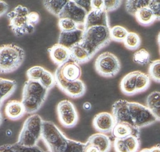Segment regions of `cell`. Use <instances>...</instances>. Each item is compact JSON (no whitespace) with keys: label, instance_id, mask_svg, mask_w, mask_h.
I'll list each match as a JSON object with an SVG mask.
<instances>
[{"label":"cell","instance_id":"1","mask_svg":"<svg viewBox=\"0 0 160 152\" xmlns=\"http://www.w3.org/2000/svg\"><path fill=\"white\" fill-rule=\"evenodd\" d=\"M48 91L38 81L28 80L25 82L21 102L27 113H34L41 109L46 99Z\"/></svg>","mask_w":160,"mask_h":152},{"label":"cell","instance_id":"2","mask_svg":"<svg viewBox=\"0 0 160 152\" xmlns=\"http://www.w3.org/2000/svg\"><path fill=\"white\" fill-rule=\"evenodd\" d=\"M104 26H96L84 30L83 38L80 42L90 54L92 58L100 50L110 44V29Z\"/></svg>","mask_w":160,"mask_h":152},{"label":"cell","instance_id":"3","mask_svg":"<svg viewBox=\"0 0 160 152\" xmlns=\"http://www.w3.org/2000/svg\"><path fill=\"white\" fill-rule=\"evenodd\" d=\"M25 58L24 50L13 44H3L0 47V72L8 74L17 70Z\"/></svg>","mask_w":160,"mask_h":152},{"label":"cell","instance_id":"4","mask_svg":"<svg viewBox=\"0 0 160 152\" xmlns=\"http://www.w3.org/2000/svg\"><path fill=\"white\" fill-rule=\"evenodd\" d=\"M41 138L49 152H64L67 147L69 139L53 122H42Z\"/></svg>","mask_w":160,"mask_h":152},{"label":"cell","instance_id":"5","mask_svg":"<svg viewBox=\"0 0 160 152\" xmlns=\"http://www.w3.org/2000/svg\"><path fill=\"white\" fill-rule=\"evenodd\" d=\"M29 13L27 7L19 5L7 14L9 26L17 36H22L34 32L35 26L30 24L28 19Z\"/></svg>","mask_w":160,"mask_h":152},{"label":"cell","instance_id":"6","mask_svg":"<svg viewBox=\"0 0 160 152\" xmlns=\"http://www.w3.org/2000/svg\"><path fill=\"white\" fill-rule=\"evenodd\" d=\"M95 71L100 76L106 78H112L120 71L121 63L118 57L109 52L99 54L94 63Z\"/></svg>","mask_w":160,"mask_h":152},{"label":"cell","instance_id":"7","mask_svg":"<svg viewBox=\"0 0 160 152\" xmlns=\"http://www.w3.org/2000/svg\"><path fill=\"white\" fill-rule=\"evenodd\" d=\"M134 125L138 128L149 126L157 121L156 117L147 107L136 102H128Z\"/></svg>","mask_w":160,"mask_h":152},{"label":"cell","instance_id":"8","mask_svg":"<svg viewBox=\"0 0 160 152\" xmlns=\"http://www.w3.org/2000/svg\"><path fill=\"white\" fill-rule=\"evenodd\" d=\"M58 118L62 125L72 128L76 125L78 115L74 104L70 100L64 99L58 103L57 108Z\"/></svg>","mask_w":160,"mask_h":152},{"label":"cell","instance_id":"9","mask_svg":"<svg viewBox=\"0 0 160 152\" xmlns=\"http://www.w3.org/2000/svg\"><path fill=\"white\" fill-rule=\"evenodd\" d=\"M55 77L57 86L68 96L76 99L81 97L85 94L86 86L81 80L74 82L65 81L62 77L58 67L55 71Z\"/></svg>","mask_w":160,"mask_h":152},{"label":"cell","instance_id":"10","mask_svg":"<svg viewBox=\"0 0 160 152\" xmlns=\"http://www.w3.org/2000/svg\"><path fill=\"white\" fill-rule=\"evenodd\" d=\"M88 12L78 5L74 0L68 1L58 18H69L78 24L84 26Z\"/></svg>","mask_w":160,"mask_h":152},{"label":"cell","instance_id":"11","mask_svg":"<svg viewBox=\"0 0 160 152\" xmlns=\"http://www.w3.org/2000/svg\"><path fill=\"white\" fill-rule=\"evenodd\" d=\"M116 123L113 114L107 112L99 113L92 120V126L99 133L107 134L112 132Z\"/></svg>","mask_w":160,"mask_h":152},{"label":"cell","instance_id":"12","mask_svg":"<svg viewBox=\"0 0 160 152\" xmlns=\"http://www.w3.org/2000/svg\"><path fill=\"white\" fill-rule=\"evenodd\" d=\"M128 102L129 101L125 99H120L112 105V114L116 124L125 123L135 126L131 117Z\"/></svg>","mask_w":160,"mask_h":152},{"label":"cell","instance_id":"13","mask_svg":"<svg viewBox=\"0 0 160 152\" xmlns=\"http://www.w3.org/2000/svg\"><path fill=\"white\" fill-rule=\"evenodd\" d=\"M96 26H104L111 28L108 12L104 9H92L87 14L84 23V30Z\"/></svg>","mask_w":160,"mask_h":152},{"label":"cell","instance_id":"14","mask_svg":"<svg viewBox=\"0 0 160 152\" xmlns=\"http://www.w3.org/2000/svg\"><path fill=\"white\" fill-rule=\"evenodd\" d=\"M62 77L65 81L74 82L80 79L82 70L79 64L70 59L69 61L58 67Z\"/></svg>","mask_w":160,"mask_h":152},{"label":"cell","instance_id":"15","mask_svg":"<svg viewBox=\"0 0 160 152\" xmlns=\"http://www.w3.org/2000/svg\"><path fill=\"white\" fill-rule=\"evenodd\" d=\"M50 59L55 64H63L71 59L70 49L62 45L57 43L48 49Z\"/></svg>","mask_w":160,"mask_h":152},{"label":"cell","instance_id":"16","mask_svg":"<svg viewBox=\"0 0 160 152\" xmlns=\"http://www.w3.org/2000/svg\"><path fill=\"white\" fill-rule=\"evenodd\" d=\"M84 32V30L81 29H77L70 32L61 31L58 43L70 49L81 42Z\"/></svg>","mask_w":160,"mask_h":152},{"label":"cell","instance_id":"17","mask_svg":"<svg viewBox=\"0 0 160 152\" xmlns=\"http://www.w3.org/2000/svg\"><path fill=\"white\" fill-rule=\"evenodd\" d=\"M139 71H132L122 77L119 84L120 89L122 94L127 96H132L136 94V84Z\"/></svg>","mask_w":160,"mask_h":152},{"label":"cell","instance_id":"18","mask_svg":"<svg viewBox=\"0 0 160 152\" xmlns=\"http://www.w3.org/2000/svg\"><path fill=\"white\" fill-rule=\"evenodd\" d=\"M4 112L8 118L13 121L21 119L27 113L22 102L17 100L8 101L5 106Z\"/></svg>","mask_w":160,"mask_h":152},{"label":"cell","instance_id":"19","mask_svg":"<svg viewBox=\"0 0 160 152\" xmlns=\"http://www.w3.org/2000/svg\"><path fill=\"white\" fill-rule=\"evenodd\" d=\"M111 133L115 138L118 139H124L130 135L140 138V129L135 126L125 123L116 124Z\"/></svg>","mask_w":160,"mask_h":152},{"label":"cell","instance_id":"20","mask_svg":"<svg viewBox=\"0 0 160 152\" xmlns=\"http://www.w3.org/2000/svg\"><path fill=\"white\" fill-rule=\"evenodd\" d=\"M43 121V120L39 114H32L26 119L23 127L32 133L39 140L42 136Z\"/></svg>","mask_w":160,"mask_h":152},{"label":"cell","instance_id":"21","mask_svg":"<svg viewBox=\"0 0 160 152\" xmlns=\"http://www.w3.org/2000/svg\"><path fill=\"white\" fill-rule=\"evenodd\" d=\"M87 141L98 147L101 152H109L111 150V140L107 135L103 133L92 134L89 137Z\"/></svg>","mask_w":160,"mask_h":152},{"label":"cell","instance_id":"22","mask_svg":"<svg viewBox=\"0 0 160 152\" xmlns=\"http://www.w3.org/2000/svg\"><path fill=\"white\" fill-rule=\"evenodd\" d=\"M70 49L71 60L78 64L87 63L92 58L88 51L80 43L73 46Z\"/></svg>","mask_w":160,"mask_h":152},{"label":"cell","instance_id":"23","mask_svg":"<svg viewBox=\"0 0 160 152\" xmlns=\"http://www.w3.org/2000/svg\"><path fill=\"white\" fill-rule=\"evenodd\" d=\"M0 93H1V105L13 94L17 87V83L15 80L7 79L1 78L0 79Z\"/></svg>","mask_w":160,"mask_h":152},{"label":"cell","instance_id":"24","mask_svg":"<svg viewBox=\"0 0 160 152\" xmlns=\"http://www.w3.org/2000/svg\"><path fill=\"white\" fill-rule=\"evenodd\" d=\"M134 17L138 24L145 27L150 26L156 21L155 16L148 7L138 10Z\"/></svg>","mask_w":160,"mask_h":152},{"label":"cell","instance_id":"25","mask_svg":"<svg viewBox=\"0 0 160 152\" xmlns=\"http://www.w3.org/2000/svg\"><path fill=\"white\" fill-rule=\"evenodd\" d=\"M146 104L157 121H160V92L154 91L151 93L146 98Z\"/></svg>","mask_w":160,"mask_h":152},{"label":"cell","instance_id":"26","mask_svg":"<svg viewBox=\"0 0 160 152\" xmlns=\"http://www.w3.org/2000/svg\"><path fill=\"white\" fill-rule=\"evenodd\" d=\"M38 140L32 133L23 127L17 143L21 146L32 147L37 145Z\"/></svg>","mask_w":160,"mask_h":152},{"label":"cell","instance_id":"27","mask_svg":"<svg viewBox=\"0 0 160 152\" xmlns=\"http://www.w3.org/2000/svg\"><path fill=\"white\" fill-rule=\"evenodd\" d=\"M68 2L67 0H46L43 1V3L49 13L58 17Z\"/></svg>","mask_w":160,"mask_h":152},{"label":"cell","instance_id":"28","mask_svg":"<svg viewBox=\"0 0 160 152\" xmlns=\"http://www.w3.org/2000/svg\"><path fill=\"white\" fill-rule=\"evenodd\" d=\"M126 48L130 50H137L141 45V39L138 34L135 32L128 33L123 42Z\"/></svg>","mask_w":160,"mask_h":152},{"label":"cell","instance_id":"29","mask_svg":"<svg viewBox=\"0 0 160 152\" xmlns=\"http://www.w3.org/2000/svg\"><path fill=\"white\" fill-rule=\"evenodd\" d=\"M151 82V79L148 75L139 71L136 84V94L146 92L149 88Z\"/></svg>","mask_w":160,"mask_h":152},{"label":"cell","instance_id":"30","mask_svg":"<svg viewBox=\"0 0 160 152\" xmlns=\"http://www.w3.org/2000/svg\"><path fill=\"white\" fill-rule=\"evenodd\" d=\"M150 0H127L125 3V10L128 14L134 17L140 8L148 7Z\"/></svg>","mask_w":160,"mask_h":152},{"label":"cell","instance_id":"31","mask_svg":"<svg viewBox=\"0 0 160 152\" xmlns=\"http://www.w3.org/2000/svg\"><path fill=\"white\" fill-rule=\"evenodd\" d=\"M129 32L123 26L115 25L110 29L111 40L117 42H123Z\"/></svg>","mask_w":160,"mask_h":152},{"label":"cell","instance_id":"32","mask_svg":"<svg viewBox=\"0 0 160 152\" xmlns=\"http://www.w3.org/2000/svg\"><path fill=\"white\" fill-rule=\"evenodd\" d=\"M58 26L62 32H70L77 29L84 30V26L80 25L69 18H60L58 20Z\"/></svg>","mask_w":160,"mask_h":152},{"label":"cell","instance_id":"33","mask_svg":"<svg viewBox=\"0 0 160 152\" xmlns=\"http://www.w3.org/2000/svg\"><path fill=\"white\" fill-rule=\"evenodd\" d=\"M148 75L154 82L160 84V59L152 61L148 68Z\"/></svg>","mask_w":160,"mask_h":152},{"label":"cell","instance_id":"34","mask_svg":"<svg viewBox=\"0 0 160 152\" xmlns=\"http://www.w3.org/2000/svg\"><path fill=\"white\" fill-rule=\"evenodd\" d=\"M150 55L148 52L145 48H141L136 51L133 55V61L140 65H145L149 62Z\"/></svg>","mask_w":160,"mask_h":152},{"label":"cell","instance_id":"35","mask_svg":"<svg viewBox=\"0 0 160 152\" xmlns=\"http://www.w3.org/2000/svg\"><path fill=\"white\" fill-rule=\"evenodd\" d=\"M39 81L44 87L48 90L52 89L56 84L55 75L46 69Z\"/></svg>","mask_w":160,"mask_h":152},{"label":"cell","instance_id":"36","mask_svg":"<svg viewBox=\"0 0 160 152\" xmlns=\"http://www.w3.org/2000/svg\"><path fill=\"white\" fill-rule=\"evenodd\" d=\"M45 70L44 68L40 66L32 67L27 70V77L28 80L39 81Z\"/></svg>","mask_w":160,"mask_h":152},{"label":"cell","instance_id":"37","mask_svg":"<svg viewBox=\"0 0 160 152\" xmlns=\"http://www.w3.org/2000/svg\"><path fill=\"white\" fill-rule=\"evenodd\" d=\"M124 139L129 152H138L140 145L139 138L130 135Z\"/></svg>","mask_w":160,"mask_h":152},{"label":"cell","instance_id":"38","mask_svg":"<svg viewBox=\"0 0 160 152\" xmlns=\"http://www.w3.org/2000/svg\"><path fill=\"white\" fill-rule=\"evenodd\" d=\"M85 143L69 139L67 147L64 152H84Z\"/></svg>","mask_w":160,"mask_h":152},{"label":"cell","instance_id":"39","mask_svg":"<svg viewBox=\"0 0 160 152\" xmlns=\"http://www.w3.org/2000/svg\"><path fill=\"white\" fill-rule=\"evenodd\" d=\"M122 1L121 0H113L104 1L103 9L107 12H112L118 9L121 5Z\"/></svg>","mask_w":160,"mask_h":152},{"label":"cell","instance_id":"40","mask_svg":"<svg viewBox=\"0 0 160 152\" xmlns=\"http://www.w3.org/2000/svg\"><path fill=\"white\" fill-rule=\"evenodd\" d=\"M148 7L155 16L156 21H160V1L150 0Z\"/></svg>","mask_w":160,"mask_h":152},{"label":"cell","instance_id":"41","mask_svg":"<svg viewBox=\"0 0 160 152\" xmlns=\"http://www.w3.org/2000/svg\"><path fill=\"white\" fill-rule=\"evenodd\" d=\"M113 146L115 152H129L124 139L115 138Z\"/></svg>","mask_w":160,"mask_h":152},{"label":"cell","instance_id":"42","mask_svg":"<svg viewBox=\"0 0 160 152\" xmlns=\"http://www.w3.org/2000/svg\"><path fill=\"white\" fill-rule=\"evenodd\" d=\"M0 152H19V145L17 143L3 144L0 147Z\"/></svg>","mask_w":160,"mask_h":152},{"label":"cell","instance_id":"43","mask_svg":"<svg viewBox=\"0 0 160 152\" xmlns=\"http://www.w3.org/2000/svg\"><path fill=\"white\" fill-rule=\"evenodd\" d=\"M40 17L39 14L37 12L32 11L30 12L28 16V19L29 23L32 25L35 26L38 24L40 21Z\"/></svg>","mask_w":160,"mask_h":152},{"label":"cell","instance_id":"44","mask_svg":"<svg viewBox=\"0 0 160 152\" xmlns=\"http://www.w3.org/2000/svg\"><path fill=\"white\" fill-rule=\"evenodd\" d=\"M78 5L85 9L88 13L90 12L92 8L91 6V1H83V0H74Z\"/></svg>","mask_w":160,"mask_h":152},{"label":"cell","instance_id":"45","mask_svg":"<svg viewBox=\"0 0 160 152\" xmlns=\"http://www.w3.org/2000/svg\"><path fill=\"white\" fill-rule=\"evenodd\" d=\"M19 145V144H18ZM19 152H46L38 145L32 147H24L19 145Z\"/></svg>","mask_w":160,"mask_h":152},{"label":"cell","instance_id":"46","mask_svg":"<svg viewBox=\"0 0 160 152\" xmlns=\"http://www.w3.org/2000/svg\"><path fill=\"white\" fill-rule=\"evenodd\" d=\"M84 152H101L98 147L87 141L85 143Z\"/></svg>","mask_w":160,"mask_h":152},{"label":"cell","instance_id":"47","mask_svg":"<svg viewBox=\"0 0 160 152\" xmlns=\"http://www.w3.org/2000/svg\"><path fill=\"white\" fill-rule=\"evenodd\" d=\"M92 8L93 10L103 9L104 8V1L92 0L91 1Z\"/></svg>","mask_w":160,"mask_h":152},{"label":"cell","instance_id":"48","mask_svg":"<svg viewBox=\"0 0 160 152\" xmlns=\"http://www.w3.org/2000/svg\"><path fill=\"white\" fill-rule=\"evenodd\" d=\"M9 8L8 4L3 1H0V16L2 17L7 13Z\"/></svg>","mask_w":160,"mask_h":152},{"label":"cell","instance_id":"49","mask_svg":"<svg viewBox=\"0 0 160 152\" xmlns=\"http://www.w3.org/2000/svg\"><path fill=\"white\" fill-rule=\"evenodd\" d=\"M83 108L85 110H90L92 108V105L90 102H88V101L85 102V103L83 104Z\"/></svg>","mask_w":160,"mask_h":152},{"label":"cell","instance_id":"50","mask_svg":"<svg viewBox=\"0 0 160 152\" xmlns=\"http://www.w3.org/2000/svg\"><path fill=\"white\" fill-rule=\"evenodd\" d=\"M150 150L151 152H160V146L156 145L153 146L152 148H150Z\"/></svg>","mask_w":160,"mask_h":152},{"label":"cell","instance_id":"51","mask_svg":"<svg viewBox=\"0 0 160 152\" xmlns=\"http://www.w3.org/2000/svg\"><path fill=\"white\" fill-rule=\"evenodd\" d=\"M157 43H158V45H159V47H160V31L159 33H158V35H157Z\"/></svg>","mask_w":160,"mask_h":152},{"label":"cell","instance_id":"52","mask_svg":"<svg viewBox=\"0 0 160 152\" xmlns=\"http://www.w3.org/2000/svg\"><path fill=\"white\" fill-rule=\"evenodd\" d=\"M139 152H151L150 149L148 148H145V149H142Z\"/></svg>","mask_w":160,"mask_h":152},{"label":"cell","instance_id":"53","mask_svg":"<svg viewBox=\"0 0 160 152\" xmlns=\"http://www.w3.org/2000/svg\"><path fill=\"white\" fill-rule=\"evenodd\" d=\"M159 52H160V47H159Z\"/></svg>","mask_w":160,"mask_h":152},{"label":"cell","instance_id":"54","mask_svg":"<svg viewBox=\"0 0 160 152\" xmlns=\"http://www.w3.org/2000/svg\"></svg>","mask_w":160,"mask_h":152}]
</instances>
